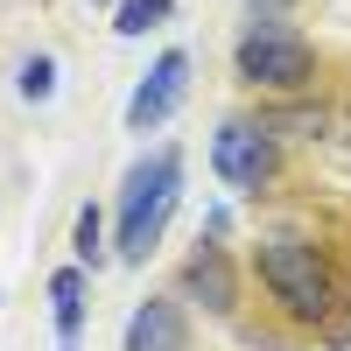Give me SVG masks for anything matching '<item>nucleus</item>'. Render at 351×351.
Segmentation results:
<instances>
[{"mask_svg":"<svg viewBox=\"0 0 351 351\" xmlns=\"http://www.w3.org/2000/svg\"><path fill=\"white\" fill-rule=\"evenodd\" d=\"M232 77L246 92H274V99H295L316 84V43L302 28H288L281 14H253L232 43Z\"/></svg>","mask_w":351,"mask_h":351,"instance_id":"obj_3","label":"nucleus"},{"mask_svg":"<svg viewBox=\"0 0 351 351\" xmlns=\"http://www.w3.org/2000/svg\"><path fill=\"white\" fill-rule=\"evenodd\" d=\"M183 92H190V49H162L155 64H148V77L134 84V99H127V127L134 134L162 127L169 112L183 106Z\"/></svg>","mask_w":351,"mask_h":351,"instance_id":"obj_5","label":"nucleus"},{"mask_svg":"<svg viewBox=\"0 0 351 351\" xmlns=\"http://www.w3.org/2000/svg\"><path fill=\"white\" fill-rule=\"evenodd\" d=\"M49 316H56V337L77 344V330H84V267L77 260L49 274Z\"/></svg>","mask_w":351,"mask_h":351,"instance_id":"obj_9","label":"nucleus"},{"mask_svg":"<svg viewBox=\"0 0 351 351\" xmlns=\"http://www.w3.org/2000/svg\"><path fill=\"white\" fill-rule=\"evenodd\" d=\"M120 351H190V316L176 295H148L134 302L127 330H120Z\"/></svg>","mask_w":351,"mask_h":351,"instance_id":"obj_6","label":"nucleus"},{"mask_svg":"<svg viewBox=\"0 0 351 351\" xmlns=\"http://www.w3.org/2000/svg\"><path fill=\"white\" fill-rule=\"evenodd\" d=\"M169 14H176V0H120V8H112V36H148Z\"/></svg>","mask_w":351,"mask_h":351,"instance_id":"obj_11","label":"nucleus"},{"mask_svg":"<svg viewBox=\"0 0 351 351\" xmlns=\"http://www.w3.org/2000/svg\"><path fill=\"white\" fill-rule=\"evenodd\" d=\"M71 253H77V267H106V211H99V204H84V211H77V225H71Z\"/></svg>","mask_w":351,"mask_h":351,"instance_id":"obj_10","label":"nucleus"},{"mask_svg":"<svg viewBox=\"0 0 351 351\" xmlns=\"http://www.w3.org/2000/svg\"><path fill=\"white\" fill-rule=\"evenodd\" d=\"M253 274H260V288L274 295V309L295 316L302 330H324V316L344 302V288H337V274H330L324 246L302 239V232H260Z\"/></svg>","mask_w":351,"mask_h":351,"instance_id":"obj_1","label":"nucleus"},{"mask_svg":"<svg viewBox=\"0 0 351 351\" xmlns=\"http://www.w3.org/2000/svg\"><path fill=\"white\" fill-rule=\"evenodd\" d=\"M14 92L28 106H49L56 99V56H21V64H14Z\"/></svg>","mask_w":351,"mask_h":351,"instance_id":"obj_12","label":"nucleus"},{"mask_svg":"<svg viewBox=\"0 0 351 351\" xmlns=\"http://www.w3.org/2000/svg\"><path fill=\"white\" fill-rule=\"evenodd\" d=\"M64 351H77V344H64Z\"/></svg>","mask_w":351,"mask_h":351,"instance_id":"obj_14","label":"nucleus"},{"mask_svg":"<svg viewBox=\"0 0 351 351\" xmlns=\"http://www.w3.org/2000/svg\"><path fill=\"white\" fill-rule=\"evenodd\" d=\"M183 295H190V302H204L211 316H232V309H239V274H232L225 246L204 239V246L183 260Z\"/></svg>","mask_w":351,"mask_h":351,"instance_id":"obj_7","label":"nucleus"},{"mask_svg":"<svg viewBox=\"0 0 351 351\" xmlns=\"http://www.w3.org/2000/svg\"><path fill=\"white\" fill-rule=\"evenodd\" d=\"M288 8V0H253V14H281Z\"/></svg>","mask_w":351,"mask_h":351,"instance_id":"obj_13","label":"nucleus"},{"mask_svg":"<svg viewBox=\"0 0 351 351\" xmlns=\"http://www.w3.org/2000/svg\"><path fill=\"white\" fill-rule=\"evenodd\" d=\"M183 204V148H155L127 169L120 183V239H112V260L141 267L155 246H162V225L176 218Z\"/></svg>","mask_w":351,"mask_h":351,"instance_id":"obj_2","label":"nucleus"},{"mask_svg":"<svg viewBox=\"0 0 351 351\" xmlns=\"http://www.w3.org/2000/svg\"><path fill=\"white\" fill-rule=\"evenodd\" d=\"M253 120L267 127L274 141H281V134H302V141H316V134H330V112H324V106H309V99H267V106L253 112Z\"/></svg>","mask_w":351,"mask_h":351,"instance_id":"obj_8","label":"nucleus"},{"mask_svg":"<svg viewBox=\"0 0 351 351\" xmlns=\"http://www.w3.org/2000/svg\"><path fill=\"white\" fill-rule=\"evenodd\" d=\"M211 169H218L239 197H260V190L281 176V148H274V134L260 127V120H225L218 141H211Z\"/></svg>","mask_w":351,"mask_h":351,"instance_id":"obj_4","label":"nucleus"}]
</instances>
